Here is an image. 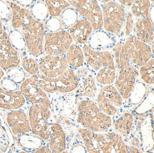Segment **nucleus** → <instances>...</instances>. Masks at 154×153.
<instances>
[{"label": "nucleus", "instance_id": "nucleus-16", "mask_svg": "<svg viewBox=\"0 0 154 153\" xmlns=\"http://www.w3.org/2000/svg\"><path fill=\"white\" fill-rule=\"evenodd\" d=\"M19 52L11 46L8 32L6 31L0 37V67L5 72L20 66Z\"/></svg>", "mask_w": 154, "mask_h": 153}, {"label": "nucleus", "instance_id": "nucleus-24", "mask_svg": "<svg viewBox=\"0 0 154 153\" xmlns=\"http://www.w3.org/2000/svg\"><path fill=\"white\" fill-rule=\"evenodd\" d=\"M11 9V16L9 28L20 30L22 26L30 19L32 16L29 9H25L20 7L14 2H7Z\"/></svg>", "mask_w": 154, "mask_h": 153}, {"label": "nucleus", "instance_id": "nucleus-36", "mask_svg": "<svg viewBox=\"0 0 154 153\" xmlns=\"http://www.w3.org/2000/svg\"><path fill=\"white\" fill-rule=\"evenodd\" d=\"M20 68L29 76H31L39 73L38 60L33 56H29L21 58Z\"/></svg>", "mask_w": 154, "mask_h": 153}, {"label": "nucleus", "instance_id": "nucleus-11", "mask_svg": "<svg viewBox=\"0 0 154 153\" xmlns=\"http://www.w3.org/2000/svg\"><path fill=\"white\" fill-rule=\"evenodd\" d=\"M68 2L70 7H73L78 11L80 17L86 19L90 23L94 31L102 29L103 19H102V7L98 1L69 0Z\"/></svg>", "mask_w": 154, "mask_h": 153}, {"label": "nucleus", "instance_id": "nucleus-37", "mask_svg": "<svg viewBox=\"0 0 154 153\" xmlns=\"http://www.w3.org/2000/svg\"><path fill=\"white\" fill-rule=\"evenodd\" d=\"M153 91H149L141 103L134 108L133 113L138 116H143L152 111L153 109Z\"/></svg>", "mask_w": 154, "mask_h": 153}, {"label": "nucleus", "instance_id": "nucleus-30", "mask_svg": "<svg viewBox=\"0 0 154 153\" xmlns=\"http://www.w3.org/2000/svg\"><path fill=\"white\" fill-rule=\"evenodd\" d=\"M154 71V59L152 58L139 69V80L146 85L153 86Z\"/></svg>", "mask_w": 154, "mask_h": 153}, {"label": "nucleus", "instance_id": "nucleus-39", "mask_svg": "<svg viewBox=\"0 0 154 153\" xmlns=\"http://www.w3.org/2000/svg\"><path fill=\"white\" fill-rule=\"evenodd\" d=\"M134 34V18L129 9H126V21L123 29V40Z\"/></svg>", "mask_w": 154, "mask_h": 153}, {"label": "nucleus", "instance_id": "nucleus-47", "mask_svg": "<svg viewBox=\"0 0 154 153\" xmlns=\"http://www.w3.org/2000/svg\"><path fill=\"white\" fill-rule=\"evenodd\" d=\"M128 153H141L140 152V150L137 147H135L134 146H131L130 145L129 146V152Z\"/></svg>", "mask_w": 154, "mask_h": 153}, {"label": "nucleus", "instance_id": "nucleus-5", "mask_svg": "<svg viewBox=\"0 0 154 153\" xmlns=\"http://www.w3.org/2000/svg\"><path fill=\"white\" fill-rule=\"evenodd\" d=\"M102 7V29L111 33L118 40H123V29L126 21V9L117 1H100Z\"/></svg>", "mask_w": 154, "mask_h": 153}, {"label": "nucleus", "instance_id": "nucleus-49", "mask_svg": "<svg viewBox=\"0 0 154 153\" xmlns=\"http://www.w3.org/2000/svg\"><path fill=\"white\" fill-rule=\"evenodd\" d=\"M153 10H154V7H153V4L151 5V9H150V11H149V17L153 23V14H154Z\"/></svg>", "mask_w": 154, "mask_h": 153}, {"label": "nucleus", "instance_id": "nucleus-50", "mask_svg": "<svg viewBox=\"0 0 154 153\" xmlns=\"http://www.w3.org/2000/svg\"><path fill=\"white\" fill-rule=\"evenodd\" d=\"M5 76V72L4 71V70L1 68V67H0V81H1Z\"/></svg>", "mask_w": 154, "mask_h": 153}, {"label": "nucleus", "instance_id": "nucleus-12", "mask_svg": "<svg viewBox=\"0 0 154 153\" xmlns=\"http://www.w3.org/2000/svg\"><path fill=\"white\" fill-rule=\"evenodd\" d=\"M73 41L67 30L46 32L43 42V53L50 56H65Z\"/></svg>", "mask_w": 154, "mask_h": 153}, {"label": "nucleus", "instance_id": "nucleus-48", "mask_svg": "<svg viewBox=\"0 0 154 153\" xmlns=\"http://www.w3.org/2000/svg\"><path fill=\"white\" fill-rule=\"evenodd\" d=\"M7 28L8 27L7 26H5L3 23L0 22V37L2 36L6 31H7Z\"/></svg>", "mask_w": 154, "mask_h": 153}, {"label": "nucleus", "instance_id": "nucleus-23", "mask_svg": "<svg viewBox=\"0 0 154 153\" xmlns=\"http://www.w3.org/2000/svg\"><path fill=\"white\" fill-rule=\"evenodd\" d=\"M134 35L144 44H153V23L149 16L134 18Z\"/></svg>", "mask_w": 154, "mask_h": 153}, {"label": "nucleus", "instance_id": "nucleus-8", "mask_svg": "<svg viewBox=\"0 0 154 153\" xmlns=\"http://www.w3.org/2000/svg\"><path fill=\"white\" fill-rule=\"evenodd\" d=\"M94 101L104 114L112 118L124 111L126 103L113 84L100 87Z\"/></svg>", "mask_w": 154, "mask_h": 153}, {"label": "nucleus", "instance_id": "nucleus-31", "mask_svg": "<svg viewBox=\"0 0 154 153\" xmlns=\"http://www.w3.org/2000/svg\"><path fill=\"white\" fill-rule=\"evenodd\" d=\"M153 4V1H147V0L134 1L129 10L131 11L134 18L149 16V11Z\"/></svg>", "mask_w": 154, "mask_h": 153}, {"label": "nucleus", "instance_id": "nucleus-43", "mask_svg": "<svg viewBox=\"0 0 154 153\" xmlns=\"http://www.w3.org/2000/svg\"><path fill=\"white\" fill-rule=\"evenodd\" d=\"M69 153H88L85 147L84 146L83 143L82 144H77L75 145L70 149Z\"/></svg>", "mask_w": 154, "mask_h": 153}, {"label": "nucleus", "instance_id": "nucleus-17", "mask_svg": "<svg viewBox=\"0 0 154 153\" xmlns=\"http://www.w3.org/2000/svg\"><path fill=\"white\" fill-rule=\"evenodd\" d=\"M4 118L14 137L31 133L27 112L22 109L7 111Z\"/></svg>", "mask_w": 154, "mask_h": 153}, {"label": "nucleus", "instance_id": "nucleus-52", "mask_svg": "<svg viewBox=\"0 0 154 153\" xmlns=\"http://www.w3.org/2000/svg\"><path fill=\"white\" fill-rule=\"evenodd\" d=\"M141 153H153V152H145V151H143V152H141Z\"/></svg>", "mask_w": 154, "mask_h": 153}, {"label": "nucleus", "instance_id": "nucleus-22", "mask_svg": "<svg viewBox=\"0 0 154 153\" xmlns=\"http://www.w3.org/2000/svg\"><path fill=\"white\" fill-rule=\"evenodd\" d=\"M67 31L74 44L80 46L87 44L89 38L94 31L90 23L82 17H80L78 21Z\"/></svg>", "mask_w": 154, "mask_h": 153}, {"label": "nucleus", "instance_id": "nucleus-45", "mask_svg": "<svg viewBox=\"0 0 154 153\" xmlns=\"http://www.w3.org/2000/svg\"><path fill=\"white\" fill-rule=\"evenodd\" d=\"M33 153H53L50 150V148H48V146L46 145H43V146H41L40 148H38V150H36L35 152Z\"/></svg>", "mask_w": 154, "mask_h": 153}, {"label": "nucleus", "instance_id": "nucleus-35", "mask_svg": "<svg viewBox=\"0 0 154 153\" xmlns=\"http://www.w3.org/2000/svg\"><path fill=\"white\" fill-rule=\"evenodd\" d=\"M48 11L49 17L59 18L63 11L67 8L70 7L68 1H44Z\"/></svg>", "mask_w": 154, "mask_h": 153}, {"label": "nucleus", "instance_id": "nucleus-1", "mask_svg": "<svg viewBox=\"0 0 154 153\" xmlns=\"http://www.w3.org/2000/svg\"><path fill=\"white\" fill-rule=\"evenodd\" d=\"M88 153H128L129 146L121 135L112 130L101 133L77 128Z\"/></svg>", "mask_w": 154, "mask_h": 153}, {"label": "nucleus", "instance_id": "nucleus-18", "mask_svg": "<svg viewBox=\"0 0 154 153\" xmlns=\"http://www.w3.org/2000/svg\"><path fill=\"white\" fill-rule=\"evenodd\" d=\"M118 41V38L103 29L93 31L89 38L87 46L96 52L112 51Z\"/></svg>", "mask_w": 154, "mask_h": 153}, {"label": "nucleus", "instance_id": "nucleus-4", "mask_svg": "<svg viewBox=\"0 0 154 153\" xmlns=\"http://www.w3.org/2000/svg\"><path fill=\"white\" fill-rule=\"evenodd\" d=\"M43 91L48 95H68L74 93L78 89L80 79L75 70L68 68L60 75L49 78L40 73L33 76Z\"/></svg>", "mask_w": 154, "mask_h": 153}, {"label": "nucleus", "instance_id": "nucleus-19", "mask_svg": "<svg viewBox=\"0 0 154 153\" xmlns=\"http://www.w3.org/2000/svg\"><path fill=\"white\" fill-rule=\"evenodd\" d=\"M134 126L133 113L129 110H124L112 118V130L121 135L124 140L129 138Z\"/></svg>", "mask_w": 154, "mask_h": 153}, {"label": "nucleus", "instance_id": "nucleus-21", "mask_svg": "<svg viewBox=\"0 0 154 153\" xmlns=\"http://www.w3.org/2000/svg\"><path fill=\"white\" fill-rule=\"evenodd\" d=\"M26 101L20 92L7 91L0 87V110L5 111L21 109Z\"/></svg>", "mask_w": 154, "mask_h": 153}, {"label": "nucleus", "instance_id": "nucleus-40", "mask_svg": "<svg viewBox=\"0 0 154 153\" xmlns=\"http://www.w3.org/2000/svg\"><path fill=\"white\" fill-rule=\"evenodd\" d=\"M11 16V9L7 2L0 1V22L3 23L8 28V24L10 23Z\"/></svg>", "mask_w": 154, "mask_h": 153}, {"label": "nucleus", "instance_id": "nucleus-51", "mask_svg": "<svg viewBox=\"0 0 154 153\" xmlns=\"http://www.w3.org/2000/svg\"><path fill=\"white\" fill-rule=\"evenodd\" d=\"M19 153H30V152H26V151H23V150H21L19 152Z\"/></svg>", "mask_w": 154, "mask_h": 153}, {"label": "nucleus", "instance_id": "nucleus-20", "mask_svg": "<svg viewBox=\"0 0 154 153\" xmlns=\"http://www.w3.org/2000/svg\"><path fill=\"white\" fill-rule=\"evenodd\" d=\"M48 141V146L53 153H61L66 150V133L60 123L55 121L50 123V135Z\"/></svg>", "mask_w": 154, "mask_h": 153}, {"label": "nucleus", "instance_id": "nucleus-42", "mask_svg": "<svg viewBox=\"0 0 154 153\" xmlns=\"http://www.w3.org/2000/svg\"><path fill=\"white\" fill-rule=\"evenodd\" d=\"M0 87L2 88V89L7 90V91L14 92L19 90V86H18V84L14 83V82L9 79H8L6 76H5L0 81Z\"/></svg>", "mask_w": 154, "mask_h": 153}, {"label": "nucleus", "instance_id": "nucleus-33", "mask_svg": "<svg viewBox=\"0 0 154 153\" xmlns=\"http://www.w3.org/2000/svg\"><path fill=\"white\" fill-rule=\"evenodd\" d=\"M29 10L33 18L41 23H44L49 17L48 9L44 2H34L29 8Z\"/></svg>", "mask_w": 154, "mask_h": 153}, {"label": "nucleus", "instance_id": "nucleus-34", "mask_svg": "<svg viewBox=\"0 0 154 153\" xmlns=\"http://www.w3.org/2000/svg\"><path fill=\"white\" fill-rule=\"evenodd\" d=\"M8 36L11 46L20 53L21 52L26 50V48L25 40L22 33L20 31L16 30L11 28H7Z\"/></svg>", "mask_w": 154, "mask_h": 153}, {"label": "nucleus", "instance_id": "nucleus-13", "mask_svg": "<svg viewBox=\"0 0 154 153\" xmlns=\"http://www.w3.org/2000/svg\"><path fill=\"white\" fill-rule=\"evenodd\" d=\"M19 91L24 97L26 103L31 104H43L51 109L50 97L37 83L33 76H27L22 83L19 84Z\"/></svg>", "mask_w": 154, "mask_h": 153}, {"label": "nucleus", "instance_id": "nucleus-41", "mask_svg": "<svg viewBox=\"0 0 154 153\" xmlns=\"http://www.w3.org/2000/svg\"><path fill=\"white\" fill-rule=\"evenodd\" d=\"M44 27L46 32H57L64 29L60 19L56 17H48L44 23Z\"/></svg>", "mask_w": 154, "mask_h": 153}, {"label": "nucleus", "instance_id": "nucleus-32", "mask_svg": "<svg viewBox=\"0 0 154 153\" xmlns=\"http://www.w3.org/2000/svg\"><path fill=\"white\" fill-rule=\"evenodd\" d=\"M59 19L63 28L65 30H68L78 21L80 19V15L75 9L72 7H69L63 11Z\"/></svg>", "mask_w": 154, "mask_h": 153}, {"label": "nucleus", "instance_id": "nucleus-7", "mask_svg": "<svg viewBox=\"0 0 154 153\" xmlns=\"http://www.w3.org/2000/svg\"><path fill=\"white\" fill-rule=\"evenodd\" d=\"M19 31L24 38L26 48L29 54L36 59L43 56L44 54L43 42L46 33L44 23L31 17Z\"/></svg>", "mask_w": 154, "mask_h": 153}, {"label": "nucleus", "instance_id": "nucleus-25", "mask_svg": "<svg viewBox=\"0 0 154 153\" xmlns=\"http://www.w3.org/2000/svg\"><path fill=\"white\" fill-rule=\"evenodd\" d=\"M17 146L21 150L28 152H33L44 145V140L33 133H25L16 137Z\"/></svg>", "mask_w": 154, "mask_h": 153}, {"label": "nucleus", "instance_id": "nucleus-28", "mask_svg": "<svg viewBox=\"0 0 154 153\" xmlns=\"http://www.w3.org/2000/svg\"><path fill=\"white\" fill-rule=\"evenodd\" d=\"M14 142V136L0 113V153H5Z\"/></svg>", "mask_w": 154, "mask_h": 153}, {"label": "nucleus", "instance_id": "nucleus-44", "mask_svg": "<svg viewBox=\"0 0 154 153\" xmlns=\"http://www.w3.org/2000/svg\"><path fill=\"white\" fill-rule=\"evenodd\" d=\"M34 2L35 1H14V2L21 7L25 8V9H29L31 5L34 3Z\"/></svg>", "mask_w": 154, "mask_h": 153}, {"label": "nucleus", "instance_id": "nucleus-15", "mask_svg": "<svg viewBox=\"0 0 154 153\" xmlns=\"http://www.w3.org/2000/svg\"><path fill=\"white\" fill-rule=\"evenodd\" d=\"M39 73L49 78H55L63 74L68 68L65 56L44 55L37 58Z\"/></svg>", "mask_w": 154, "mask_h": 153}, {"label": "nucleus", "instance_id": "nucleus-14", "mask_svg": "<svg viewBox=\"0 0 154 153\" xmlns=\"http://www.w3.org/2000/svg\"><path fill=\"white\" fill-rule=\"evenodd\" d=\"M75 73L80 79V83L75 91L76 97L80 99L95 100L98 92V85L92 72L86 65L75 70Z\"/></svg>", "mask_w": 154, "mask_h": 153}, {"label": "nucleus", "instance_id": "nucleus-29", "mask_svg": "<svg viewBox=\"0 0 154 153\" xmlns=\"http://www.w3.org/2000/svg\"><path fill=\"white\" fill-rule=\"evenodd\" d=\"M147 94V87L145 84L141 82L139 80H137L130 92L127 101L130 105L134 106L135 108L143 101L144 97Z\"/></svg>", "mask_w": 154, "mask_h": 153}, {"label": "nucleus", "instance_id": "nucleus-38", "mask_svg": "<svg viewBox=\"0 0 154 153\" xmlns=\"http://www.w3.org/2000/svg\"><path fill=\"white\" fill-rule=\"evenodd\" d=\"M5 76L17 84H21L27 77L26 74L20 67L9 70L5 72Z\"/></svg>", "mask_w": 154, "mask_h": 153}, {"label": "nucleus", "instance_id": "nucleus-10", "mask_svg": "<svg viewBox=\"0 0 154 153\" xmlns=\"http://www.w3.org/2000/svg\"><path fill=\"white\" fill-rule=\"evenodd\" d=\"M115 67L116 79L113 85L126 101L134 85L139 80V68L119 60L115 62Z\"/></svg>", "mask_w": 154, "mask_h": 153}, {"label": "nucleus", "instance_id": "nucleus-3", "mask_svg": "<svg viewBox=\"0 0 154 153\" xmlns=\"http://www.w3.org/2000/svg\"><path fill=\"white\" fill-rule=\"evenodd\" d=\"M75 121L80 128L101 133L112 129V118L102 112L91 99H80L76 107Z\"/></svg>", "mask_w": 154, "mask_h": 153}, {"label": "nucleus", "instance_id": "nucleus-9", "mask_svg": "<svg viewBox=\"0 0 154 153\" xmlns=\"http://www.w3.org/2000/svg\"><path fill=\"white\" fill-rule=\"evenodd\" d=\"M31 133L44 141H48L50 135V123L52 110L43 104H31L27 110Z\"/></svg>", "mask_w": 154, "mask_h": 153}, {"label": "nucleus", "instance_id": "nucleus-6", "mask_svg": "<svg viewBox=\"0 0 154 153\" xmlns=\"http://www.w3.org/2000/svg\"><path fill=\"white\" fill-rule=\"evenodd\" d=\"M153 58L151 45L144 44L134 35L122 41L119 60L139 68Z\"/></svg>", "mask_w": 154, "mask_h": 153}, {"label": "nucleus", "instance_id": "nucleus-2", "mask_svg": "<svg viewBox=\"0 0 154 153\" xmlns=\"http://www.w3.org/2000/svg\"><path fill=\"white\" fill-rule=\"evenodd\" d=\"M85 65L93 73L98 86L111 85L116 79V67L112 51L96 52L88 48L87 45L82 46Z\"/></svg>", "mask_w": 154, "mask_h": 153}, {"label": "nucleus", "instance_id": "nucleus-53", "mask_svg": "<svg viewBox=\"0 0 154 153\" xmlns=\"http://www.w3.org/2000/svg\"><path fill=\"white\" fill-rule=\"evenodd\" d=\"M61 153H69V152H68V151L65 150V151H63V152H62Z\"/></svg>", "mask_w": 154, "mask_h": 153}, {"label": "nucleus", "instance_id": "nucleus-26", "mask_svg": "<svg viewBox=\"0 0 154 153\" xmlns=\"http://www.w3.org/2000/svg\"><path fill=\"white\" fill-rule=\"evenodd\" d=\"M65 58L68 64V68L75 70L85 65V56L82 46L72 43L66 52Z\"/></svg>", "mask_w": 154, "mask_h": 153}, {"label": "nucleus", "instance_id": "nucleus-46", "mask_svg": "<svg viewBox=\"0 0 154 153\" xmlns=\"http://www.w3.org/2000/svg\"><path fill=\"white\" fill-rule=\"evenodd\" d=\"M117 2L124 7H125L126 9H129L134 2L133 0H129H129H124V1L123 0H119Z\"/></svg>", "mask_w": 154, "mask_h": 153}, {"label": "nucleus", "instance_id": "nucleus-27", "mask_svg": "<svg viewBox=\"0 0 154 153\" xmlns=\"http://www.w3.org/2000/svg\"><path fill=\"white\" fill-rule=\"evenodd\" d=\"M140 133L143 150L145 152H150L151 150H153V118L151 116H148L142 121L140 126Z\"/></svg>", "mask_w": 154, "mask_h": 153}]
</instances>
